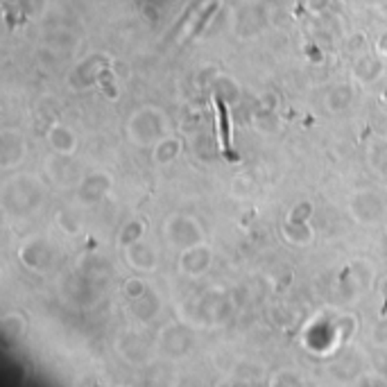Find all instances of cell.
I'll return each instance as SVG.
<instances>
[{
    "mask_svg": "<svg viewBox=\"0 0 387 387\" xmlns=\"http://www.w3.org/2000/svg\"><path fill=\"white\" fill-rule=\"evenodd\" d=\"M177 152H179V145H177V141H161L159 148H157V159L161 161V164H168V161H173L177 157Z\"/></svg>",
    "mask_w": 387,
    "mask_h": 387,
    "instance_id": "obj_2",
    "label": "cell"
},
{
    "mask_svg": "<svg viewBox=\"0 0 387 387\" xmlns=\"http://www.w3.org/2000/svg\"><path fill=\"white\" fill-rule=\"evenodd\" d=\"M52 145H55L57 150L61 152H71L75 148V136L71 134V131L61 129V127H55L52 129Z\"/></svg>",
    "mask_w": 387,
    "mask_h": 387,
    "instance_id": "obj_1",
    "label": "cell"
}]
</instances>
